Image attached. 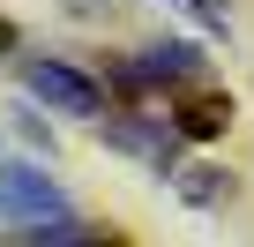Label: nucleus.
Returning a JSON list of instances; mask_svg holds the SVG:
<instances>
[{"label": "nucleus", "instance_id": "1", "mask_svg": "<svg viewBox=\"0 0 254 247\" xmlns=\"http://www.w3.org/2000/svg\"><path fill=\"white\" fill-rule=\"evenodd\" d=\"M0 232H23V240H82L75 202L30 158H0Z\"/></svg>", "mask_w": 254, "mask_h": 247}, {"label": "nucleus", "instance_id": "2", "mask_svg": "<svg viewBox=\"0 0 254 247\" xmlns=\"http://www.w3.org/2000/svg\"><path fill=\"white\" fill-rule=\"evenodd\" d=\"M23 82H30V97L38 105H53V112H67V120H90L97 112V75H82V68H67V60H30L23 68Z\"/></svg>", "mask_w": 254, "mask_h": 247}, {"label": "nucleus", "instance_id": "3", "mask_svg": "<svg viewBox=\"0 0 254 247\" xmlns=\"http://www.w3.org/2000/svg\"><path fill=\"white\" fill-rule=\"evenodd\" d=\"M105 143L127 150V158H142V165H180V135L165 128V120H142V112L105 120Z\"/></svg>", "mask_w": 254, "mask_h": 247}, {"label": "nucleus", "instance_id": "4", "mask_svg": "<svg viewBox=\"0 0 254 247\" xmlns=\"http://www.w3.org/2000/svg\"><path fill=\"white\" fill-rule=\"evenodd\" d=\"M180 75H202V53L187 38H165V45H150L135 68H127V82H180Z\"/></svg>", "mask_w": 254, "mask_h": 247}, {"label": "nucleus", "instance_id": "5", "mask_svg": "<svg viewBox=\"0 0 254 247\" xmlns=\"http://www.w3.org/2000/svg\"><path fill=\"white\" fill-rule=\"evenodd\" d=\"M180 195H187V202H224V195H232V180L202 165V172H180Z\"/></svg>", "mask_w": 254, "mask_h": 247}, {"label": "nucleus", "instance_id": "6", "mask_svg": "<svg viewBox=\"0 0 254 247\" xmlns=\"http://www.w3.org/2000/svg\"><path fill=\"white\" fill-rule=\"evenodd\" d=\"M172 8H187V15H194V23H209V30L224 23V0H172Z\"/></svg>", "mask_w": 254, "mask_h": 247}, {"label": "nucleus", "instance_id": "7", "mask_svg": "<svg viewBox=\"0 0 254 247\" xmlns=\"http://www.w3.org/2000/svg\"><path fill=\"white\" fill-rule=\"evenodd\" d=\"M67 8H82V15H97V8H112V0H67Z\"/></svg>", "mask_w": 254, "mask_h": 247}, {"label": "nucleus", "instance_id": "8", "mask_svg": "<svg viewBox=\"0 0 254 247\" xmlns=\"http://www.w3.org/2000/svg\"><path fill=\"white\" fill-rule=\"evenodd\" d=\"M8 45H15V30H8V23H0V53H8Z\"/></svg>", "mask_w": 254, "mask_h": 247}]
</instances>
